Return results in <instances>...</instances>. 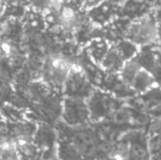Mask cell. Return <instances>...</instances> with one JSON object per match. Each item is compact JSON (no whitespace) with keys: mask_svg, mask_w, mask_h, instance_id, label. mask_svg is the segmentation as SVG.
Listing matches in <instances>:
<instances>
[{"mask_svg":"<svg viewBox=\"0 0 161 160\" xmlns=\"http://www.w3.org/2000/svg\"><path fill=\"white\" fill-rule=\"evenodd\" d=\"M105 0H84V3H83V10H87L98 4H100L101 2H103Z\"/></svg>","mask_w":161,"mask_h":160,"instance_id":"4fadbf2b","label":"cell"},{"mask_svg":"<svg viewBox=\"0 0 161 160\" xmlns=\"http://www.w3.org/2000/svg\"><path fill=\"white\" fill-rule=\"evenodd\" d=\"M111 43L113 44V46L115 47V49L117 50L119 55L123 58V59L125 62L127 60L133 58L138 54L139 49H140L136 44H134L133 42H131L130 41H128L125 38L120 39Z\"/></svg>","mask_w":161,"mask_h":160,"instance_id":"7c38bea8","label":"cell"},{"mask_svg":"<svg viewBox=\"0 0 161 160\" xmlns=\"http://www.w3.org/2000/svg\"><path fill=\"white\" fill-rule=\"evenodd\" d=\"M135 58L139 64L150 72L158 81L160 74V50L159 44L146 45L140 47Z\"/></svg>","mask_w":161,"mask_h":160,"instance_id":"ba28073f","label":"cell"},{"mask_svg":"<svg viewBox=\"0 0 161 160\" xmlns=\"http://www.w3.org/2000/svg\"><path fill=\"white\" fill-rule=\"evenodd\" d=\"M154 8L147 0H125L120 5L119 16L132 21L151 12Z\"/></svg>","mask_w":161,"mask_h":160,"instance_id":"9c48e42d","label":"cell"},{"mask_svg":"<svg viewBox=\"0 0 161 160\" xmlns=\"http://www.w3.org/2000/svg\"><path fill=\"white\" fill-rule=\"evenodd\" d=\"M73 62L74 61L71 59L58 53L49 54L45 58L41 78L47 83L54 91L61 93L62 85L71 71Z\"/></svg>","mask_w":161,"mask_h":160,"instance_id":"3957f363","label":"cell"},{"mask_svg":"<svg viewBox=\"0 0 161 160\" xmlns=\"http://www.w3.org/2000/svg\"><path fill=\"white\" fill-rule=\"evenodd\" d=\"M86 102L90 115L94 118L106 117L121 108V102L118 97L100 89H94Z\"/></svg>","mask_w":161,"mask_h":160,"instance_id":"5b68a950","label":"cell"},{"mask_svg":"<svg viewBox=\"0 0 161 160\" xmlns=\"http://www.w3.org/2000/svg\"><path fill=\"white\" fill-rule=\"evenodd\" d=\"M109 46L110 42L108 41L103 37L97 36L92 38L84 45V52L96 65L99 66L105 58Z\"/></svg>","mask_w":161,"mask_h":160,"instance_id":"30bf717a","label":"cell"},{"mask_svg":"<svg viewBox=\"0 0 161 160\" xmlns=\"http://www.w3.org/2000/svg\"><path fill=\"white\" fill-rule=\"evenodd\" d=\"M125 60L123 58L119 55L115 47L113 46L112 43H110V46L101 61L99 67L106 73L108 74H119L121 69L123 68L125 64Z\"/></svg>","mask_w":161,"mask_h":160,"instance_id":"8fae6325","label":"cell"},{"mask_svg":"<svg viewBox=\"0 0 161 160\" xmlns=\"http://www.w3.org/2000/svg\"><path fill=\"white\" fill-rule=\"evenodd\" d=\"M120 6L111 0H105L100 4L85 10L89 21L96 27H103L119 16Z\"/></svg>","mask_w":161,"mask_h":160,"instance_id":"8992f818","label":"cell"},{"mask_svg":"<svg viewBox=\"0 0 161 160\" xmlns=\"http://www.w3.org/2000/svg\"><path fill=\"white\" fill-rule=\"evenodd\" d=\"M151 5H153L154 7L159 6V0H147Z\"/></svg>","mask_w":161,"mask_h":160,"instance_id":"5bb4252c","label":"cell"},{"mask_svg":"<svg viewBox=\"0 0 161 160\" xmlns=\"http://www.w3.org/2000/svg\"><path fill=\"white\" fill-rule=\"evenodd\" d=\"M62 115L64 120L70 124H80L85 123L90 111L86 100L65 97L62 100Z\"/></svg>","mask_w":161,"mask_h":160,"instance_id":"52a82bcc","label":"cell"},{"mask_svg":"<svg viewBox=\"0 0 161 160\" xmlns=\"http://www.w3.org/2000/svg\"><path fill=\"white\" fill-rule=\"evenodd\" d=\"M111 1H112V2H114L115 4H117V5H119V6H120V5H121L125 0H111Z\"/></svg>","mask_w":161,"mask_h":160,"instance_id":"9a60e30c","label":"cell"},{"mask_svg":"<svg viewBox=\"0 0 161 160\" xmlns=\"http://www.w3.org/2000/svg\"><path fill=\"white\" fill-rule=\"evenodd\" d=\"M93 90V85L91 83L80 64L74 61L71 71L62 85L61 92L65 97L87 100Z\"/></svg>","mask_w":161,"mask_h":160,"instance_id":"277c9868","label":"cell"},{"mask_svg":"<svg viewBox=\"0 0 161 160\" xmlns=\"http://www.w3.org/2000/svg\"><path fill=\"white\" fill-rule=\"evenodd\" d=\"M119 75L135 93H143L159 87L158 80L150 72L142 68L135 57L125 62Z\"/></svg>","mask_w":161,"mask_h":160,"instance_id":"7a4b0ae2","label":"cell"},{"mask_svg":"<svg viewBox=\"0 0 161 160\" xmlns=\"http://www.w3.org/2000/svg\"><path fill=\"white\" fill-rule=\"evenodd\" d=\"M159 6L142 17L130 21L125 38L139 48L146 45L159 44Z\"/></svg>","mask_w":161,"mask_h":160,"instance_id":"6da1fadb","label":"cell"}]
</instances>
